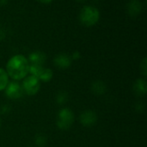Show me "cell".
<instances>
[{
  "instance_id": "2",
  "label": "cell",
  "mask_w": 147,
  "mask_h": 147,
  "mask_svg": "<svg viewBox=\"0 0 147 147\" xmlns=\"http://www.w3.org/2000/svg\"><path fill=\"white\" fill-rule=\"evenodd\" d=\"M100 18V12L97 8L90 5L84 6L79 13L80 22L87 27L95 25Z\"/></svg>"
},
{
  "instance_id": "3",
  "label": "cell",
  "mask_w": 147,
  "mask_h": 147,
  "mask_svg": "<svg viewBox=\"0 0 147 147\" xmlns=\"http://www.w3.org/2000/svg\"><path fill=\"white\" fill-rule=\"evenodd\" d=\"M74 121V114L68 108H63L60 110L58 115L57 126L62 130H65L71 127Z\"/></svg>"
},
{
  "instance_id": "1",
  "label": "cell",
  "mask_w": 147,
  "mask_h": 147,
  "mask_svg": "<svg viewBox=\"0 0 147 147\" xmlns=\"http://www.w3.org/2000/svg\"><path fill=\"white\" fill-rule=\"evenodd\" d=\"M29 72V62L22 55L11 57L7 63V74L14 80L25 78Z\"/></svg>"
},
{
  "instance_id": "7",
  "label": "cell",
  "mask_w": 147,
  "mask_h": 147,
  "mask_svg": "<svg viewBox=\"0 0 147 147\" xmlns=\"http://www.w3.org/2000/svg\"><path fill=\"white\" fill-rule=\"evenodd\" d=\"M97 120V116L94 111L87 110L84 111L80 116V121L84 126H92Z\"/></svg>"
},
{
  "instance_id": "15",
  "label": "cell",
  "mask_w": 147,
  "mask_h": 147,
  "mask_svg": "<svg viewBox=\"0 0 147 147\" xmlns=\"http://www.w3.org/2000/svg\"><path fill=\"white\" fill-rule=\"evenodd\" d=\"M67 100V96L65 93H59L58 94V97H57V101L59 103H64Z\"/></svg>"
},
{
  "instance_id": "5",
  "label": "cell",
  "mask_w": 147,
  "mask_h": 147,
  "mask_svg": "<svg viewBox=\"0 0 147 147\" xmlns=\"http://www.w3.org/2000/svg\"><path fill=\"white\" fill-rule=\"evenodd\" d=\"M29 72L31 73V75L44 81H48L53 77V72L49 68H43V66L29 65Z\"/></svg>"
},
{
  "instance_id": "20",
  "label": "cell",
  "mask_w": 147,
  "mask_h": 147,
  "mask_svg": "<svg viewBox=\"0 0 147 147\" xmlns=\"http://www.w3.org/2000/svg\"><path fill=\"white\" fill-rule=\"evenodd\" d=\"M9 0H0V6H4L7 4Z\"/></svg>"
},
{
  "instance_id": "4",
  "label": "cell",
  "mask_w": 147,
  "mask_h": 147,
  "mask_svg": "<svg viewBox=\"0 0 147 147\" xmlns=\"http://www.w3.org/2000/svg\"><path fill=\"white\" fill-rule=\"evenodd\" d=\"M40 80L34 75H29L25 77L23 83H22V89L23 91L28 95H34L38 93L40 89Z\"/></svg>"
},
{
  "instance_id": "13",
  "label": "cell",
  "mask_w": 147,
  "mask_h": 147,
  "mask_svg": "<svg viewBox=\"0 0 147 147\" xmlns=\"http://www.w3.org/2000/svg\"><path fill=\"white\" fill-rule=\"evenodd\" d=\"M9 84V75L6 71L0 68V91L6 88Z\"/></svg>"
},
{
  "instance_id": "8",
  "label": "cell",
  "mask_w": 147,
  "mask_h": 147,
  "mask_svg": "<svg viewBox=\"0 0 147 147\" xmlns=\"http://www.w3.org/2000/svg\"><path fill=\"white\" fill-rule=\"evenodd\" d=\"M28 62H31V65L34 66H43V64L47 61V56L43 52L40 51H35L29 55Z\"/></svg>"
},
{
  "instance_id": "6",
  "label": "cell",
  "mask_w": 147,
  "mask_h": 147,
  "mask_svg": "<svg viewBox=\"0 0 147 147\" xmlns=\"http://www.w3.org/2000/svg\"><path fill=\"white\" fill-rule=\"evenodd\" d=\"M23 94L22 87L16 82H10L6 87V94L10 99H19Z\"/></svg>"
},
{
  "instance_id": "16",
  "label": "cell",
  "mask_w": 147,
  "mask_h": 147,
  "mask_svg": "<svg viewBox=\"0 0 147 147\" xmlns=\"http://www.w3.org/2000/svg\"><path fill=\"white\" fill-rule=\"evenodd\" d=\"M140 68H141V69H142V72H143V74H144V75L146 76L147 74V68H146V58H144V60H143V62H142V63H141V66H140Z\"/></svg>"
},
{
  "instance_id": "22",
  "label": "cell",
  "mask_w": 147,
  "mask_h": 147,
  "mask_svg": "<svg viewBox=\"0 0 147 147\" xmlns=\"http://www.w3.org/2000/svg\"><path fill=\"white\" fill-rule=\"evenodd\" d=\"M0 126H1V120H0Z\"/></svg>"
},
{
  "instance_id": "17",
  "label": "cell",
  "mask_w": 147,
  "mask_h": 147,
  "mask_svg": "<svg viewBox=\"0 0 147 147\" xmlns=\"http://www.w3.org/2000/svg\"><path fill=\"white\" fill-rule=\"evenodd\" d=\"M4 37H5V32L2 28H0V41L3 40Z\"/></svg>"
},
{
  "instance_id": "18",
  "label": "cell",
  "mask_w": 147,
  "mask_h": 147,
  "mask_svg": "<svg viewBox=\"0 0 147 147\" xmlns=\"http://www.w3.org/2000/svg\"><path fill=\"white\" fill-rule=\"evenodd\" d=\"M38 1L40 2L41 3H45V4H48L53 2V0H38Z\"/></svg>"
},
{
  "instance_id": "12",
  "label": "cell",
  "mask_w": 147,
  "mask_h": 147,
  "mask_svg": "<svg viewBox=\"0 0 147 147\" xmlns=\"http://www.w3.org/2000/svg\"><path fill=\"white\" fill-rule=\"evenodd\" d=\"M91 88H92L93 93H95L96 94H102L106 91V86L101 81H96V82H94L92 84Z\"/></svg>"
},
{
  "instance_id": "19",
  "label": "cell",
  "mask_w": 147,
  "mask_h": 147,
  "mask_svg": "<svg viewBox=\"0 0 147 147\" xmlns=\"http://www.w3.org/2000/svg\"><path fill=\"white\" fill-rule=\"evenodd\" d=\"M79 56H80V54H79V52H75L74 54H73V55H72V59H78V58H79Z\"/></svg>"
},
{
  "instance_id": "10",
  "label": "cell",
  "mask_w": 147,
  "mask_h": 147,
  "mask_svg": "<svg viewBox=\"0 0 147 147\" xmlns=\"http://www.w3.org/2000/svg\"><path fill=\"white\" fill-rule=\"evenodd\" d=\"M71 63V58L67 54L62 53V54L56 55L54 58L55 66L60 68H67L68 67H70Z\"/></svg>"
},
{
  "instance_id": "9",
  "label": "cell",
  "mask_w": 147,
  "mask_h": 147,
  "mask_svg": "<svg viewBox=\"0 0 147 147\" xmlns=\"http://www.w3.org/2000/svg\"><path fill=\"white\" fill-rule=\"evenodd\" d=\"M127 10L129 16L132 17L137 16L141 13L142 10V4L139 0H131L127 6Z\"/></svg>"
},
{
  "instance_id": "14",
  "label": "cell",
  "mask_w": 147,
  "mask_h": 147,
  "mask_svg": "<svg viewBox=\"0 0 147 147\" xmlns=\"http://www.w3.org/2000/svg\"><path fill=\"white\" fill-rule=\"evenodd\" d=\"M46 142H47V139H46V138H45L44 136H42V135H39V136L36 138V139H35L36 145H38L40 147L45 146V145H46Z\"/></svg>"
},
{
  "instance_id": "21",
  "label": "cell",
  "mask_w": 147,
  "mask_h": 147,
  "mask_svg": "<svg viewBox=\"0 0 147 147\" xmlns=\"http://www.w3.org/2000/svg\"><path fill=\"white\" fill-rule=\"evenodd\" d=\"M77 1H78V2H83V1H84V0H77Z\"/></svg>"
},
{
  "instance_id": "11",
  "label": "cell",
  "mask_w": 147,
  "mask_h": 147,
  "mask_svg": "<svg viewBox=\"0 0 147 147\" xmlns=\"http://www.w3.org/2000/svg\"><path fill=\"white\" fill-rule=\"evenodd\" d=\"M134 92L139 94V95H144L146 94L147 91V86L146 82L145 80H138L135 83H134Z\"/></svg>"
}]
</instances>
